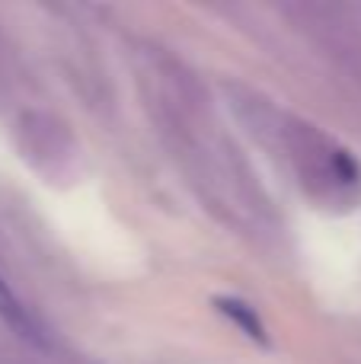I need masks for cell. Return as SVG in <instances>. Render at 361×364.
<instances>
[{
	"instance_id": "obj_2",
	"label": "cell",
	"mask_w": 361,
	"mask_h": 364,
	"mask_svg": "<svg viewBox=\"0 0 361 364\" xmlns=\"http://www.w3.org/2000/svg\"><path fill=\"white\" fill-rule=\"evenodd\" d=\"M217 310H221L227 320H234L237 326L243 329V333L249 336V339L256 342H269V333H266V323L259 320V314H256V307H249V304H243L240 297H217Z\"/></svg>"
},
{
	"instance_id": "obj_1",
	"label": "cell",
	"mask_w": 361,
	"mask_h": 364,
	"mask_svg": "<svg viewBox=\"0 0 361 364\" xmlns=\"http://www.w3.org/2000/svg\"><path fill=\"white\" fill-rule=\"evenodd\" d=\"M0 320H4L16 336L36 342V346H42V342H45L38 320L29 314V307H26V304L19 301L16 294H13V288L4 282V278H0Z\"/></svg>"
}]
</instances>
